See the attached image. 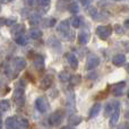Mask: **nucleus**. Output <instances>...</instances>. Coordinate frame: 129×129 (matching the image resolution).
Returning <instances> with one entry per match:
<instances>
[{
  "mask_svg": "<svg viewBox=\"0 0 129 129\" xmlns=\"http://www.w3.org/2000/svg\"><path fill=\"white\" fill-rule=\"evenodd\" d=\"M67 61H68L69 66L73 69H77L78 68V59L76 58V56L74 53H68L67 54Z\"/></svg>",
  "mask_w": 129,
  "mask_h": 129,
  "instance_id": "nucleus-14",
  "label": "nucleus"
},
{
  "mask_svg": "<svg viewBox=\"0 0 129 129\" xmlns=\"http://www.w3.org/2000/svg\"><path fill=\"white\" fill-rule=\"evenodd\" d=\"M96 34H98V36L100 39H102V40H107V39H109L112 34V27L108 26V25L107 26H105V25L99 26L98 28H96Z\"/></svg>",
  "mask_w": 129,
  "mask_h": 129,
  "instance_id": "nucleus-4",
  "label": "nucleus"
},
{
  "mask_svg": "<svg viewBox=\"0 0 129 129\" xmlns=\"http://www.w3.org/2000/svg\"><path fill=\"white\" fill-rule=\"evenodd\" d=\"M13 1H15V0H0L1 4H9V2H13Z\"/></svg>",
  "mask_w": 129,
  "mask_h": 129,
  "instance_id": "nucleus-32",
  "label": "nucleus"
},
{
  "mask_svg": "<svg viewBox=\"0 0 129 129\" xmlns=\"http://www.w3.org/2000/svg\"><path fill=\"white\" fill-rule=\"evenodd\" d=\"M16 43L17 44H19V45H25L27 43V39H26V36L25 35H22V36H19L18 39H16Z\"/></svg>",
  "mask_w": 129,
  "mask_h": 129,
  "instance_id": "nucleus-29",
  "label": "nucleus"
},
{
  "mask_svg": "<svg viewBox=\"0 0 129 129\" xmlns=\"http://www.w3.org/2000/svg\"><path fill=\"white\" fill-rule=\"evenodd\" d=\"M116 1H122V0H116Z\"/></svg>",
  "mask_w": 129,
  "mask_h": 129,
  "instance_id": "nucleus-36",
  "label": "nucleus"
},
{
  "mask_svg": "<svg viewBox=\"0 0 129 129\" xmlns=\"http://www.w3.org/2000/svg\"><path fill=\"white\" fill-rule=\"evenodd\" d=\"M17 123H18L17 117H9L5 121V126H6L7 129H17Z\"/></svg>",
  "mask_w": 129,
  "mask_h": 129,
  "instance_id": "nucleus-12",
  "label": "nucleus"
},
{
  "mask_svg": "<svg viewBox=\"0 0 129 129\" xmlns=\"http://www.w3.org/2000/svg\"><path fill=\"white\" fill-rule=\"evenodd\" d=\"M100 110H101V103H95V104L91 108V110H89V118L96 117L100 113Z\"/></svg>",
  "mask_w": 129,
  "mask_h": 129,
  "instance_id": "nucleus-18",
  "label": "nucleus"
},
{
  "mask_svg": "<svg viewBox=\"0 0 129 129\" xmlns=\"http://www.w3.org/2000/svg\"><path fill=\"white\" fill-rule=\"evenodd\" d=\"M79 1H80V4H82V6H84V7H89L93 0H79Z\"/></svg>",
  "mask_w": 129,
  "mask_h": 129,
  "instance_id": "nucleus-30",
  "label": "nucleus"
},
{
  "mask_svg": "<svg viewBox=\"0 0 129 129\" xmlns=\"http://www.w3.org/2000/svg\"><path fill=\"white\" fill-rule=\"evenodd\" d=\"M62 119H63V111H62V110H57V111H54L53 113L50 116L49 122H50V125H51V126L57 127V126L61 125Z\"/></svg>",
  "mask_w": 129,
  "mask_h": 129,
  "instance_id": "nucleus-2",
  "label": "nucleus"
},
{
  "mask_svg": "<svg viewBox=\"0 0 129 129\" xmlns=\"http://www.w3.org/2000/svg\"><path fill=\"white\" fill-rule=\"evenodd\" d=\"M125 62H126V57L123 56V54H121V53L116 54V56L112 58V63H113L114 66H117V67L123 66Z\"/></svg>",
  "mask_w": 129,
  "mask_h": 129,
  "instance_id": "nucleus-13",
  "label": "nucleus"
},
{
  "mask_svg": "<svg viewBox=\"0 0 129 129\" xmlns=\"http://www.w3.org/2000/svg\"><path fill=\"white\" fill-rule=\"evenodd\" d=\"M24 1H25V4H26L28 7H32V6L34 5V2L36 1V0H24Z\"/></svg>",
  "mask_w": 129,
  "mask_h": 129,
  "instance_id": "nucleus-31",
  "label": "nucleus"
},
{
  "mask_svg": "<svg viewBox=\"0 0 129 129\" xmlns=\"http://www.w3.org/2000/svg\"><path fill=\"white\" fill-rule=\"evenodd\" d=\"M29 24L31 25H39V23L41 22V16L40 14H33L29 16Z\"/></svg>",
  "mask_w": 129,
  "mask_h": 129,
  "instance_id": "nucleus-20",
  "label": "nucleus"
},
{
  "mask_svg": "<svg viewBox=\"0 0 129 129\" xmlns=\"http://www.w3.org/2000/svg\"><path fill=\"white\" fill-rule=\"evenodd\" d=\"M68 1H71V0H68Z\"/></svg>",
  "mask_w": 129,
  "mask_h": 129,
  "instance_id": "nucleus-38",
  "label": "nucleus"
},
{
  "mask_svg": "<svg viewBox=\"0 0 129 129\" xmlns=\"http://www.w3.org/2000/svg\"><path fill=\"white\" fill-rule=\"evenodd\" d=\"M24 31H25L24 25H22V24H15V26H14L13 29H11V35H13V38L16 40V39H18L19 36L24 35Z\"/></svg>",
  "mask_w": 129,
  "mask_h": 129,
  "instance_id": "nucleus-9",
  "label": "nucleus"
},
{
  "mask_svg": "<svg viewBox=\"0 0 129 129\" xmlns=\"http://www.w3.org/2000/svg\"><path fill=\"white\" fill-rule=\"evenodd\" d=\"M82 83V76L80 75H73L71 76V79H70V84L73 86H76V85L80 84Z\"/></svg>",
  "mask_w": 129,
  "mask_h": 129,
  "instance_id": "nucleus-27",
  "label": "nucleus"
},
{
  "mask_svg": "<svg viewBox=\"0 0 129 129\" xmlns=\"http://www.w3.org/2000/svg\"><path fill=\"white\" fill-rule=\"evenodd\" d=\"M88 14L92 16V17L94 18V19H99V11H98V9L95 8V7H92L91 6V8H88Z\"/></svg>",
  "mask_w": 129,
  "mask_h": 129,
  "instance_id": "nucleus-28",
  "label": "nucleus"
},
{
  "mask_svg": "<svg viewBox=\"0 0 129 129\" xmlns=\"http://www.w3.org/2000/svg\"><path fill=\"white\" fill-rule=\"evenodd\" d=\"M70 25L74 27V28H78V27L82 25V19H80L79 17H77V16H75V17L71 18L70 20Z\"/></svg>",
  "mask_w": 129,
  "mask_h": 129,
  "instance_id": "nucleus-25",
  "label": "nucleus"
},
{
  "mask_svg": "<svg viewBox=\"0 0 129 129\" xmlns=\"http://www.w3.org/2000/svg\"><path fill=\"white\" fill-rule=\"evenodd\" d=\"M36 2L41 7L43 13H47L50 9V6H51V0H36Z\"/></svg>",
  "mask_w": 129,
  "mask_h": 129,
  "instance_id": "nucleus-17",
  "label": "nucleus"
},
{
  "mask_svg": "<svg viewBox=\"0 0 129 129\" xmlns=\"http://www.w3.org/2000/svg\"><path fill=\"white\" fill-rule=\"evenodd\" d=\"M88 40H89V35L86 32H80V33L78 34L77 41L80 45H85L86 43H88Z\"/></svg>",
  "mask_w": 129,
  "mask_h": 129,
  "instance_id": "nucleus-16",
  "label": "nucleus"
},
{
  "mask_svg": "<svg viewBox=\"0 0 129 129\" xmlns=\"http://www.w3.org/2000/svg\"><path fill=\"white\" fill-rule=\"evenodd\" d=\"M128 98H129V93H128Z\"/></svg>",
  "mask_w": 129,
  "mask_h": 129,
  "instance_id": "nucleus-37",
  "label": "nucleus"
},
{
  "mask_svg": "<svg viewBox=\"0 0 129 129\" xmlns=\"http://www.w3.org/2000/svg\"><path fill=\"white\" fill-rule=\"evenodd\" d=\"M35 108L39 112L41 113H45V112L49 110V103H48L47 99L43 98V96H40L35 100Z\"/></svg>",
  "mask_w": 129,
  "mask_h": 129,
  "instance_id": "nucleus-5",
  "label": "nucleus"
},
{
  "mask_svg": "<svg viewBox=\"0 0 129 129\" xmlns=\"http://www.w3.org/2000/svg\"><path fill=\"white\" fill-rule=\"evenodd\" d=\"M125 26L127 27V28H129V19H127V20L125 22Z\"/></svg>",
  "mask_w": 129,
  "mask_h": 129,
  "instance_id": "nucleus-34",
  "label": "nucleus"
},
{
  "mask_svg": "<svg viewBox=\"0 0 129 129\" xmlns=\"http://www.w3.org/2000/svg\"><path fill=\"white\" fill-rule=\"evenodd\" d=\"M14 102L17 107H23L25 104V92H24V87L23 86H18L17 88L14 92Z\"/></svg>",
  "mask_w": 129,
  "mask_h": 129,
  "instance_id": "nucleus-1",
  "label": "nucleus"
},
{
  "mask_svg": "<svg viewBox=\"0 0 129 129\" xmlns=\"http://www.w3.org/2000/svg\"><path fill=\"white\" fill-rule=\"evenodd\" d=\"M123 87H125V83L121 82V83H119V84H117L116 86H114V88H113L112 92H113L114 95H121V94H122Z\"/></svg>",
  "mask_w": 129,
  "mask_h": 129,
  "instance_id": "nucleus-21",
  "label": "nucleus"
},
{
  "mask_svg": "<svg viewBox=\"0 0 129 129\" xmlns=\"http://www.w3.org/2000/svg\"><path fill=\"white\" fill-rule=\"evenodd\" d=\"M119 117H120V103L114 102V111H113V113L111 114V118H110V126H111L112 128H114L118 125Z\"/></svg>",
  "mask_w": 129,
  "mask_h": 129,
  "instance_id": "nucleus-7",
  "label": "nucleus"
},
{
  "mask_svg": "<svg viewBox=\"0 0 129 129\" xmlns=\"http://www.w3.org/2000/svg\"><path fill=\"white\" fill-rule=\"evenodd\" d=\"M59 79H60L61 82L66 83V82H68V80L71 79V75L68 73V71L63 70V71H61V73L59 74Z\"/></svg>",
  "mask_w": 129,
  "mask_h": 129,
  "instance_id": "nucleus-22",
  "label": "nucleus"
},
{
  "mask_svg": "<svg viewBox=\"0 0 129 129\" xmlns=\"http://www.w3.org/2000/svg\"><path fill=\"white\" fill-rule=\"evenodd\" d=\"M99 64H100V58L98 56H95V54H91V56H88L86 61V70L88 71L93 70Z\"/></svg>",
  "mask_w": 129,
  "mask_h": 129,
  "instance_id": "nucleus-8",
  "label": "nucleus"
},
{
  "mask_svg": "<svg viewBox=\"0 0 129 129\" xmlns=\"http://www.w3.org/2000/svg\"><path fill=\"white\" fill-rule=\"evenodd\" d=\"M0 109H1L2 113L8 111V110L10 109V102H9L8 100H1V102H0Z\"/></svg>",
  "mask_w": 129,
  "mask_h": 129,
  "instance_id": "nucleus-23",
  "label": "nucleus"
},
{
  "mask_svg": "<svg viewBox=\"0 0 129 129\" xmlns=\"http://www.w3.org/2000/svg\"><path fill=\"white\" fill-rule=\"evenodd\" d=\"M53 83V76L52 75H45L44 77L42 78L40 84V88L41 89H48Z\"/></svg>",
  "mask_w": 129,
  "mask_h": 129,
  "instance_id": "nucleus-10",
  "label": "nucleus"
},
{
  "mask_svg": "<svg viewBox=\"0 0 129 129\" xmlns=\"http://www.w3.org/2000/svg\"><path fill=\"white\" fill-rule=\"evenodd\" d=\"M60 129H74V128H71L70 126H63V127H61Z\"/></svg>",
  "mask_w": 129,
  "mask_h": 129,
  "instance_id": "nucleus-33",
  "label": "nucleus"
},
{
  "mask_svg": "<svg viewBox=\"0 0 129 129\" xmlns=\"http://www.w3.org/2000/svg\"><path fill=\"white\" fill-rule=\"evenodd\" d=\"M70 22L69 20H62L60 24L58 25V33L64 39H68L70 35Z\"/></svg>",
  "mask_w": 129,
  "mask_h": 129,
  "instance_id": "nucleus-3",
  "label": "nucleus"
},
{
  "mask_svg": "<svg viewBox=\"0 0 129 129\" xmlns=\"http://www.w3.org/2000/svg\"><path fill=\"white\" fill-rule=\"evenodd\" d=\"M11 64H13V68H14V71H15L16 76L18 75L19 71H22L23 69L26 67V60L22 57H17L15 58L13 61H11Z\"/></svg>",
  "mask_w": 129,
  "mask_h": 129,
  "instance_id": "nucleus-6",
  "label": "nucleus"
},
{
  "mask_svg": "<svg viewBox=\"0 0 129 129\" xmlns=\"http://www.w3.org/2000/svg\"><path fill=\"white\" fill-rule=\"evenodd\" d=\"M29 126V122L26 118H18L17 129H27Z\"/></svg>",
  "mask_w": 129,
  "mask_h": 129,
  "instance_id": "nucleus-19",
  "label": "nucleus"
},
{
  "mask_svg": "<svg viewBox=\"0 0 129 129\" xmlns=\"http://www.w3.org/2000/svg\"><path fill=\"white\" fill-rule=\"evenodd\" d=\"M28 35L33 40H39L42 36V31L40 28H38V27H33V28H31L28 31Z\"/></svg>",
  "mask_w": 129,
  "mask_h": 129,
  "instance_id": "nucleus-15",
  "label": "nucleus"
},
{
  "mask_svg": "<svg viewBox=\"0 0 129 129\" xmlns=\"http://www.w3.org/2000/svg\"><path fill=\"white\" fill-rule=\"evenodd\" d=\"M68 121H69L70 125L77 126V125H79V123L82 122V118H80L79 116H70L69 117V119H68Z\"/></svg>",
  "mask_w": 129,
  "mask_h": 129,
  "instance_id": "nucleus-24",
  "label": "nucleus"
},
{
  "mask_svg": "<svg viewBox=\"0 0 129 129\" xmlns=\"http://www.w3.org/2000/svg\"><path fill=\"white\" fill-rule=\"evenodd\" d=\"M68 10L70 11L71 14H77L79 11V5L77 2H71L68 6Z\"/></svg>",
  "mask_w": 129,
  "mask_h": 129,
  "instance_id": "nucleus-26",
  "label": "nucleus"
},
{
  "mask_svg": "<svg viewBox=\"0 0 129 129\" xmlns=\"http://www.w3.org/2000/svg\"><path fill=\"white\" fill-rule=\"evenodd\" d=\"M127 71H129V63L127 64Z\"/></svg>",
  "mask_w": 129,
  "mask_h": 129,
  "instance_id": "nucleus-35",
  "label": "nucleus"
},
{
  "mask_svg": "<svg viewBox=\"0 0 129 129\" xmlns=\"http://www.w3.org/2000/svg\"><path fill=\"white\" fill-rule=\"evenodd\" d=\"M33 63H34V67H35L39 71L44 70V58H43L41 54H36L33 60Z\"/></svg>",
  "mask_w": 129,
  "mask_h": 129,
  "instance_id": "nucleus-11",
  "label": "nucleus"
}]
</instances>
